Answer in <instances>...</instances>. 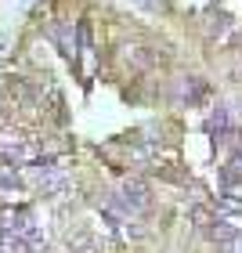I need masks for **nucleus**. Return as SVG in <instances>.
Listing matches in <instances>:
<instances>
[{"label":"nucleus","mask_w":242,"mask_h":253,"mask_svg":"<svg viewBox=\"0 0 242 253\" xmlns=\"http://www.w3.org/2000/svg\"><path fill=\"white\" fill-rule=\"evenodd\" d=\"M213 239H217V243H224V246H232V243H239V228H232L228 221L217 217V221H213Z\"/></svg>","instance_id":"1"}]
</instances>
